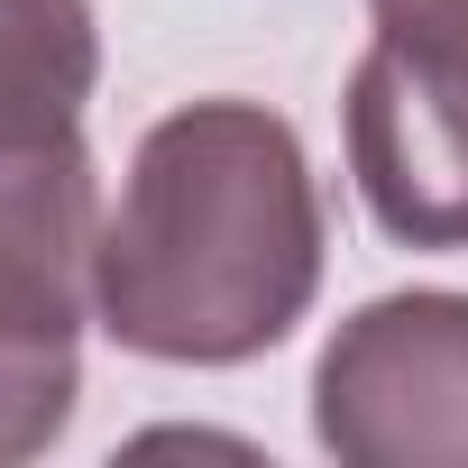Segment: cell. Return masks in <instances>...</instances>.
Listing matches in <instances>:
<instances>
[{
  "mask_svg": "<svg viewBox=\"0 0 468 468\" xmlns=\"http://www.w3.org/2000/svg\"><path fill=\"white\" fill-rule=\"evenodd\" d=\"M322 184L285 111L184 101L165 111L101 220L92 322L156 367H249L322 294Z\"/></svg>",
  "mask_w": 468,
  "mask_h": 468,
  "instance_id": "cell-1",
  "label": "cell"
},
{
  "mask_svg": "<svg viewBox=\"0 0 468 468\" xmlns=\"http://www.w3.org/2000/svg\"><path fill=\"white\" fill-rule=\"evenodd\" d=\"M313 441L340 468H468V294L358 303L313 358Z\"/></svg>",
  "mask_w": 468,
  "mask_h": 468,
  "instance_id": "cell-2",
  "label": "cell"
},
{
  "mask_svg": "<svg viewBox=\"0 0 468 468\" xmlns=\"http://www.w3.org/2000/svg\"><path fill=\"white\" fill-rule=\"evenodd\" d=\"M349 175L395 249H468V65L367 47L349 74Z\"/></svg>",
  "mask_w": 468,
  "mask_h": 468,
  "instance_id": "cell-3",
  "label": "cell"
},
{
  "mask_svg": "<svg viewBox=\"0 0 468 468\" xmlns=\"http://www.w3.org/2000/svg\"><path fill=\"white\" fill-rule=\"evenodd\" d=\"M101 258V184L83 129L0 138V331L83 340Z\"/></svg>",
  "mask_w": 468,
  "mask_h": 468,
  "instance_id": "cell-4",
  "label": "cell"
},
{
  "mask_svg": "<svg viewBox=\"0 0 468 468\" xmlns=\"http://www.w3.org/2000/svg\"><path fill=\"white\" fill-rule=\"evenodd\" d=\"M92 83H101L92 0H0V138L83 129Z\"/></svg>",
  "mask_w": 468,
  "mask_h": 468,
  "instance_id": "cell-5",
  "label": "cell"
},
{
  "mask_svg": "<svg viewBox=\"0 0 468 468\" xmlns=\"http://www.w3.org/2000/svg\"><path fill=\"white\" fill-rule=\"evenodd\" d=\"M74 404H83V340L0 331V468L56 450Z\"/></svg>",
  "mask_w": 468,
  "mask_h": 468,
  "instance_id": "cell-6",
  "label": "cell"
},
{
  "mask_svg": "<svg viewBox=\"0 0 468 468\" xmlns=\"http://www.w3.org/2000/svg\"><path fill=\"white\" fill-rule=\"evenodd\" d=\"M367 19H377L386 47H413V56L468 65V0H367Z\"/></svg>",
  "mask_w": 468,
  "mask_h": 468,
  "instance_id": "cell-7",
  "label": "cell"
}]
</instances>
